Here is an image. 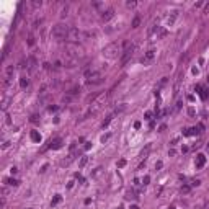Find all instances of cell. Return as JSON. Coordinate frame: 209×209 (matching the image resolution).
Wrapping results in <instances>:
<instances>
[{
	"instance_id": "31",
	"label": "cell",
	"mask_w": 209,
	"mask_h": 209,
	"mask_svg": "<svg viewBox=\"0 0 209 209\" xmlns=\"http://www.w3.org/2000/svg\"><path fill=\"white\" fill-rule=\"evenodd\" d=\"M108 139H109V134H106V136H103V137H101V142H104V141H108Z\"/></svg>"
},
{
	"instance_id": "28",
	"label": "cell",
	"mask_w": 209,
	"mask_h": 209,
	"mask_svg": "<svg viewBox=\"0 0 209 209\" xmlns=\"http://www.w3.org/2000/svg\"><path fill=\"white\" fill-rule=\"evenodd\" d=\"M126 165V160H119L118 162V167H124Z\"/></svg>"
},
{
	"instance_id": "25",
	"label": "cell",
	"mask_w": 209,
	"mask_h": 209,
	"mask_svg": "<svg viewBox=\"0 0 209 209\" xmlns=\"http://www.w3.org/2000/svg\"><path fill=\"white\" fill-rule=\"evenodd\" d=\"M162 167H164V164H162V162H157V164H155V170H160Z\"/></svg>"
},
{
	"instance_id": "27",
	"label": "cell",
	"mask_w": 209,
	"mask_h": 209,
	"mask_svg": "<svg viewBox=\"0 0 209 209\" xmlns=\"http://www.w3.org/2000/svg\"><path fill=\"white\" fill-rule=\"evenodd\" d=\"M127 7H129V8H134V7H136V2H127Z\"/></svg>"
},
{
	"instance_id": "6",
	"label": "cell",
	"mask_w": 209,
	"mask_h": 209,
	"mask_svg": "<svg viewBox=\"0 0 209 209\" xmlns=\"http://www.w3.org/2000/svg\"><path fill=\"white\" fill-rule=\"evenodd\" d=\"M26 67H28V72L33 74L36 70V59H34V57H30V59L26 60Z\"/></svg>"
},
{
	"instance_id": "24",
	"label": "cell",
	"mask_w": 209,
	"mask_h": 209,
	"mask_svg": "<svg viewBox=\"0 0 209 209\" xmlns=\"http://www.w3.org/2000/svg\"><path fill=\"white\" fill-rule=\"evenodd\" d=\"M28 44H30V46H33V44H34V38H33V36H30V38H28Z\"/></svg>"
},
{
	"instance_id": "8",
	"label": "cell",
	"mask_w": 209,
	"mask_h": 209,
	"mask_svg": "<svg viewBox=\"0 0 209 209\" xmlns=\"http://www.w3.org/2000/svg\"><path fill=\"white\" fill-rule=\"evenodd\" d=\"M206 164V157L203 154H199L198 157H196V168H203Z\"/></svg>"
},
{
	"instance_id": "34",
	"label": "cell",
	"mask_w": 209,
	"mask_h": 209,
	"mask_svg": "<svg viewBox=\"0 0 209 209\" xmlns=\"http://www.w3.org/2000/svg\"><path fill=\"white\" fill-rule=\"evenodd\" d=\"M131 209H139V208H137V206H132V208H131Z\"/></svg>"
},
{
	"instance_id": "4",
	"label": "cell",
	"mask_w": 209,
	"mask_h": 209,
	"mask_svg": "<svg viewBox=\"0 0 209 209\" xmlns=\"http://www.w3.org/2000/svg\"><path fill=\"white\" fill-rule=\"evenodd\" d=\"M80 38H82V33L78 31L77 28H69V33H67V38H65V39H67L69 43H77L78 39H80Z\"/></svg>"
},
{
	"instance_id": "14",
	"label": "cell",
	"mask_w": 209,
	"mask_h": 209,
	"mask_svg": "<svg viewBox=\"0 0 209 209\" xmlns=\"http://www.w3.org/2000/svg\"><path fill=\"white\" fill-rule=\"evenodd\" d=\"M31 139L38 142V141H41V136H39V134H38L36 131H33V132H31Z\"/></svg>"
},
{
	"instance_id": "33",
	"label": "cell",
	"mask_w": 209,
	"mask_h": 209,
	"mask_svg": "<svg viewBox=\"0 0 209 209\" xmlns=\"http://www.w3.org/2000/svg\"><path fill=\"white\" fill-rule=\"evenodd\" d=\"M206 13H209V5H206V10H204Z\"/></svg>"
},
{
	"instance_id": "7",
	"label": "cell",
	"mask_w": 209,
	"mask_h": 209,
	"mask_svg": "<svg viewBox=\"0 0 209 209\" xmlns=\"http://www.w3.org/2000/svg\"><path fill=\"white\" fill-rule=\"evenodd\" d=\"M113 16H114V10L113 8H108V10H104V12H103L101 20H103V21H108V20H111Z\"/></svg>"
},
{
	"instance_id": "16",
	"label": "cell",
	"mask_w": 209,
	"mask_h": 209,
	"mask_svg": "<svg viewBox=\"0 0 209 209\" xmlns=\"http://www.w3.org/2000/svg\"><path fill=\"white\" fill-rule=\"evenodd\" d=\"M101 170H103V168H101V167L95 168V172L91 173V178H96V177H98V175H101Z\"/></svg>"
},
{
	"instance_id": "13",
	"label": "cell",
	"mask_w": 209,
	"mask_h": 209,
	"mask_svg": "<svg viewBox=\"0 0 209 209\" xmlns=\"http://www.w3.org/2000/svg\"><path fill=\"white\" fill-rule=\"evenodd\" d=\"M5 183H8V185H12V186H18V181H16V180H13V178H7V180H5Z\"/></svg>"
},
{
	"instance_id": "21",
	"label": "cell",
	"mask_w": 209,
	"mask_h": 209,
	"mask_svg": "<svg viewBox=\"0 0 209 209\" xmlns=\"http://www.w3.org/2000/svg\"><path fill=\"white\" fill-rule=\"evenodd\" d=\"M190 190H191V186H188V185L181 186V193H183V194H188V193H190Z\"/></svg>"
},
{
	"instance_id": "17",
	"label": "cell",
	"mask_w": 209,
	"mask_h": 209,
	"mask_svg": "<svg viewBox=\"0 0 209 209\" xmlns=\"http://www.w3.org/2000/svg\"><path fill=\"white\" fill-rule=\"evenodd\" d=\"M126 198H127V199H136L137 196H136V193H134V191H127V193H126Z\"/></svg>"
},
{
	"instance_id": "15",
	"label": "cell",
	"mask_w": 209,
	"mask_h": 209,
	"mask_svg": "<svg viewBox=\"0 0 209 209\" xmlns=\"http://www.w3.org/2000/svg\"><path fill=\"white\" fill-rule=\"evenodd\" d=\"M43 25V18H38V20H34V23H33V28L36 30V28H39Z\"/></svg>"
},
{
	"instance_id": "19",
	"label": "cell",
	"mask_w": 209,
	"mask_h": 209,
	"mask_svg": "<svg viewBox=\"0 0 209 209\" xmlns=\"http://www.w3.org/2000/svg\"><path fill=\"white\" fill-rule=\"evenodd\" d=\"M41 5H43V2H41V0H34V2L31 3V7H33V8H39Z\"/></svg>"
},
{
	"instance_id": "11",
	"label": "cell",
	"mask_w": 209,
	"mask_h": 209,
	"mask_svg": "<svg viewBox=\"0 0 209 209\" xmlns=\"http://www.w3.org/2000/svg\"><path fill=\"white\" fill-rule=\"evenodd\" d=\"M60 146H62V141H60V139H56L54 142H51V147H52V149H59Z\"/></svg>"
},
{
	"instance_id": "10",
	"label": "cell",
	"mask_w": 209,
	"mask_h": 209,
	"mask_svg": "<svg viewBox=\"0 0 209 209\" xmlns=\"http://www.w3.org/2000/svg\"><path fill=\"white\" fill-rule=\"evenodd\" d=\"M74 159H75V154H74V152H72V154L69 155V157H67V159H65V160H62V164H60V165H69V164H70V162H72Z\"/></svg>"
},
{
	"instance_id": "5",
	"label": "cell",
	"mask_w": 209,
	"mask_h": 209,
	"mask_svg": "<svg viewBox=\"0 0 209 209\" xmlns=\"http://www.w3.org/2000/svg\"><path fill=\"white\" fill-rule=\"evenodd\" d=\"M154 57H155V49H149L146 54L142 56V64H149V62H152V60H154Z\"/></svg>"
},
{
	"instance_id": "18",
	"label": "cell",
	"mask_w": 209,
	"mask_h": 209,
	"mask_svg": "<svg viewBox=\"0 0 209 209\" xmlns=\"http://www.w3.org/2000/svg\"><path fill=\"white\" fill-rule=\"evenodd\" d=\"M139 25H141V18H139V16H136V18L132 20V28H137Z\"/></svg>"
},
{
	"instance_id": "26",
	"label": "cell",
	"mask_w": 209,
	"mask_h": 209,
	"mask_svg": "<svg viewBox=\"0 0 209 209\" xmlns=\"http://www.w3.org/2000/svg\"><path fill=\"white\" fill-rule=\"evenodd\" d=\"M149 181H150V177H149V175H147V177H144V180H142V183H144V185H147Z\"/></svg>"
},
{
	"instance_id": "35",
	"label": "cell",
	"mask_w": 209,
	"mask_h": 209,
	"mask_svg": "<svg viewBox=\"0 0 209 209\" xmlns=\"http://www.w3.org/2000/svg\"><path fill=\"white\" fill-rule=\"evenodd\" d=\"M28 209H33V208H28Z\"/></svg>"
},
{
	"instance_id": "30",
	"label": "cell",
	"mask_w": 209,
	"mask_h": 209,
	"mask_svg": "<svg viewBox=\"0 0 209 209\" xmlns=\"http://www.w3.org/2000/svg\"><path fill=\"white\" fill-rule=\"evenodd\" d=\"M199 183H201V181H199V180H194V181L191 183V185H193V186H199Z\"/></svg>"
},
{
	"instance_id": "9",
	"label": "cell",
	"mask_w": 209,
	"mask_h": 209,
	"mask_svg": "<svg viewBox=\"0 0 209 209\" xmlns=\"http://www.w3.org/2000/svg\"><path fill=\"white\" fill-rule=\"evenodd\" d=\"M28 85H30V80H28L26 77H21V78H20V87H21V88H26Z\"/></svg>"
},
{
	"instance_id": "22",
	"label": "cell",
	"mask_w": 209,
	"mask_h": 209,
	"mask_svg": "<svg viewBox=\"0 0 209 209\" xmlns=\"http://www.w3.org/2000/svg\"><path fill=\"white\" fill-rule=\"evenodd\" d=\"M111 119H113V114H109L108 118L104 119V123H103V127H104V126H108V124H109V123H111Z\"/></svg>"
},
{
	"instance_id": "12",
	"label": "cell",
	"mask_w": 209,
	"mask_h": 209,
	"mask_svg": "<svg viewBox=\"0 0 209 209\" xmlns=\"http://www.w3.org/2000/svg\"><path fill=\"white\" fill-rule=\"evenodd\" d=\"M77 93H80V87H74L69 90V95H77Z\"/></svg>"
},
{
	"instance_id": "29",
	"label": "cell",
	"mask_w": 209,
	"mask_h": 209,
	"mask_svg": "<svg viewBox=\"0 0 209 209\" xmlns=\"http://www.w3.org/2000/svg\"><path fill=\"white\" fill-rule=\"evenodd\" d=\"M5 123H7V124H10V123H12V119H10V116H8V114L5 116Z\"/></svg>"
},
{
	"instance_id": "2",
	"label": "cell",
	"mask_w": 209,
	"mask_h": 209,
	"mask_svg": "<svg viewBox=\"0 0 209 209\" xmlns=\"http://www.w3.org/2000/svg\"><path fill=\"white\" fill-rule=\"evenodd\" d=\"M69 28H70V26L59 23V25H56V26L52 28L51 36L54 38V39H65V38H67V33H69Z\"/></svg>"
},
{
	"instance_id": "20",
	"label": "cell",
	"mask_w": 209,
	"mask_h": 209,
	"mask_svg": "<svg viewBox=\"0 0 209 209\" xmlns=\"http://www.w3.org/2000/svg\"><path fill=\"white\" fill-rule=\"evenodd\" d=\"M87 162H88V157H82L80 164H78V165H80V168H83V167H85V165H87Z\"/></svg>"
},
{
	"instance_id": "36",
	"label": "cell",
	"mask_w": 209,
	"mask_h": 209,
	"mask_svg": "<svg viewBox=\"0 0 209 209\" xmlns=\"http://www.w3.org/2000/svg\"><path fill=\"white\" fill-rule=\"evenodd\" d=\"M172 209H173V208H172Z\"/></svg>"
},
{
	"instance_id": "32",
	"label": "cell",
	"mask_w": 209,
	"mask_h": 209,
	"mask_svg": "<svg viewBox=\"0 0 209 209\" xmlns=\"http://www.w3.org/2000/svg\"><path fill=\"white\" fill-rule=\"evenodd\" d=\"M31 121H33V123H38V116H36V114H34V116H31Z\"/></svg>"
},
{
	"instance_id": "3",
	"label": "cell",
	"mask_w": 209,
	"mask_h": 209,
	"mask_svg": "<svg viewBox=\"0 0 209 209\" xmlns=\"http://www.w3.org/2000/svg\"><path fill=\"white\" fill-rule=\"evenodd\" d=\"M103 82V75H101V72H98V70H93V72L87 77V85H98V83Z\"/></svg>"
},
{
	"instance_id": "1",
	"label": "cell",
	"mask_w": 209,
	"mask_h": 209,
	"mask_svg": "<svg viewBox=\"0 0 209 209\" xmlns=\"http://www.w3.org/2000/svg\"><path fill=\"white\" fill-rule=\"evenodd\" d=\"M121 49H123V46L118 44V43H111V44H108L106 47L103 49V57L104 59H114V57H118V54L121 52Z\"/></svg>"
},
{
	"instance_id": "23",
	"label": "cell",
	"mask_w": 209,
	"mask_h": 209,
	"mask_svg": "<svg viewBox=\"0 0 209 209\" xmlns=\"http://www.w3.org/2000/svg\"><path fill=\"white\" fill-rule=\"evenodd\" d=\"M57 203H60V196H56L54 199H52V206H56Z\"/></svg>"
}]
</instances>
